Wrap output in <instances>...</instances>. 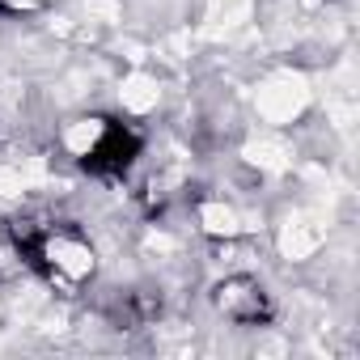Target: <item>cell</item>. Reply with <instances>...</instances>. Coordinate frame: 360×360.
<instances>
[{
  "instance_id": "obj_1",
  "label": "cell",
  "mask_w": 360,
  "mask_h": 360,
  "mask_svg": "<svg viewBox=\"0 0 360 360\" xmlns=\"http://www.w3.org/2000/svg\"><path fill=\"white\" fill-rule=\"evenodd\" d=\"M22 259L56 288L77 292L89 276H94V246L81 229L64 225V221H47V225H30L18 238Z\"/></svg>"
},
{
  "instance_id": "obj_4",
  "label": "cell",
  "mask_w": 360,
  "mask_h": 360,
  "mask_svg": "<svg viewBox=\"0 0 360 360\" xmlns=\"http://www.w3.org/2000/svg\"><path fill=\"white\" fill-rule=\"evenodd\" d=\"M47 0H0V13H34Z\"/></svg>"
},
{
  "instance_id": "obj_2",
  "label": "cell",
  "mask_w": 360,
  "mask_h": 360,
  "mask_svg": "<svg viewBox=\"0 0 360 360\" xmlns=\"http://www.w3.org/2000/svg\"><path fill=\"white\" fill-rule=\"evenodd\" d=\"M89 127L77 136V161L94 174V178H123L131 165H136V157H140V148H144V140H140V131H131L127 123H115V119H85Z\"/></svg>"
},
{
  "instance_id": "obj_3",
  "label": "cell",
  "mask_w": 360,
  "mask_h": 360,
  "mask_svg": "<svg viewBox=\"0 0 360 360\" xmlns=\"http://www.w3.org/2000/svg\"><path fill=\"white\" fill-rule=\"evenodd\" d=\"M212 301H217V309H221L229 322H238V326H263V322L271 318V297H267V288H263L255 276H246V271L225 276V280L212 288Z\"/></svg>"
}]
</instances>
